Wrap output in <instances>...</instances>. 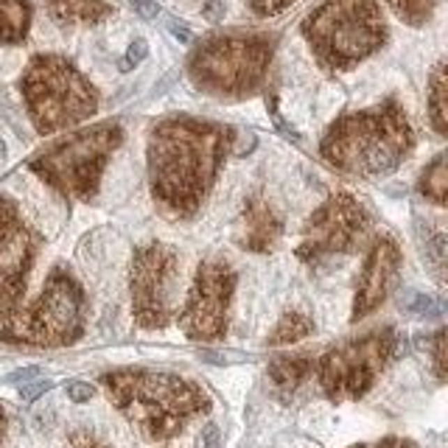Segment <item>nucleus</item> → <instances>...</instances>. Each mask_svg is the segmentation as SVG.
Listing matches in <instances>:
<instances>
[{"mask_svg": "<svg viewBox=\"0 0 448 448\" xmlns=\"http://www.w3.org/2000/svg\"><path fill=\"white\" fill-rule=\"evenodd\" d=\"M230 146L227 126L188 115L160 121L149 135V179L163 210L179 218L193 216Z\"/></svg>", "mask_w": 448, "mask_h": 448, "instance_id": "nucleus-1", "label": "nucleus"}, {"mask_svg": "<svg viewBox=\"0 0 448 448\" xmlns=\"http://www.w3.org/2000/svg\"><path fill=\"white\" fill-rule=\"evenodd\" d=\"M110 401L149 440L177 437L193 417L210 409L207 392L174 373L112 370L101 375Z\"/></svg>", "mask_w": 448, "mask_h": 448, "instance_id": "nucleus-2", "label": "nucleus"}, {"mask_svg": "<svg viewBox=\"0 0 448 448\" xmlns=\"http://www.w3.org/2000/svg\"><path fill=\"white\" fill-rule=\"evenodd\" d=\"M415 137L403 110L395 101L339 118L322 137V157L356 177H384L409 154Z\"/></svg>", "mask_w": 448, "mask_h": 448, "instance_id": "nucleus-3", "label": "nucleus"}, {"mask_svg": "<svg viewBox=\"0 0 448 448\" xmlns=\"http://www.w3.org/2000/svg\"><path fill=\"white\" fill-rule=\"evenodd\" d=\"M303 34L325 68L348 70L384 45L387 26L375 0H322L303 20Z\"/></svg>", "mask_w": 448, "mask_h": 448, "instance_id": "nucleus-4", "label": "nucleus"}, {"mask_svg": "<svg viewBox=\"0 0 448 448\" xmlns=\"http://www.w3.org/2000/svg\"><path fill=\"white\" fill-rule=\"evenodd\" d=\"M272 51L269 34H213L191 54L188 73L204 93L244 98L261 87Z\"/></svg>", "mask_w": 448, "mask_h": 448, "instance_id": "nucleus-5", "label": "nucleus"}, {"mask_svg": "<svg viewBox=\"0 0 448 448\" xmlns=\"http://www.w3.org/2000/svg\"><path fill=\"white\" fill-rule=\"evenodd\" d=\"M20 90L37 132L51 135L90 118L98 107L96 87L62 57H34Z\"/></svg>", "mask_w": 448, "mask_h": 448, "instance_id": "nucleus-6", "label": "nucleus"}, {"mask_svg": "<svg viewBox=\"0 0 448 448\" xmlns=\"http://www.w3.org/2000/svg\"><path fill=\"white\" fill-rule=\"evenodd\" d=\"M84 331V292L76 278L65 269H54L45 281L43 294L29 306L17 308L3 325L0 339L9 345L31 348H65L73 345Z\"/></svg>", "mask_w": 448, "mask_h": 448, "instance_id": "nucleus-7", "label": "nucleus"}, {"mask_svg": "<svg viewBox=\"0 0 448 448\" xmlns=\"http://www.w3.org/2000/svg\"><path fill=\"white\" fill-rule=\"evenodd\" d=\"M124 129L118 124H98L70 135L54 149L37 154L31 160V171L43 177L48 185L73 199H90L98 191L101 171L112 151L121 146Z\"/></svg>", "mask_w": 448, "mask_h": 448, "instance_id": "nucleus-8", "label": "nucleus"}, {"mask_svg": "<svg viewBox=\"0 0 448 448\" xmlns=\"http://www.w3.org/2000/svg\"><path fill=\"white\" fill-rule=\"evenodd\" d=\"M398 348V334L392 328L370 331L359 339H348L331 348L320 359V384L331 401L361 398L381 370L389 364Z\"/></svg>", "mask_w": 448, "mask_h": 448, "instance_id": "nucleus-9", "label": "nucleus"}, {"mask_svg": "<svg viewBox=\"0 0 448 448\" xmlns=\"http://www.w3.org/2000/svg\"><path fill=\"white\" fill-rule=\"evenodd\" d=\"M179 255L168 244H146L132 258V311L140 328H163L177 314Z\"/></svg>", "mask_w": 448, "mask_h": 448, "instance_id": "nucleus-10", "label": "nucleus"}, {"mask_svg": "<svg viewBox=\"0 0 448 448\" xmlns=\"http://www.w3.org/2000/svg\"><path fill=\"white\" fill-rule=\"evenodd\" d=\"M370 213L350 193H334L308 218L297 255L303 261H320L328 255L350 253L370 236Z\"/></svg>", "mask_w": 448, "mask_h": 448, "instance_id": "nucleus-11", "label": "nucleus"}, {"mask_svg": "<svg viewBox=\"0 0 448 448\" xmlns=\"http://www.w3.org/2000/svg\"><path fill=\"white\" fill-rule=\"evenodd\" d=\"M236 292V272L224 261H204L191 283L179 325L196 342H213L227 331V311Z\"/></svg>", "mask_w": 448, "mask_h": 448, "instance_id": "nucleus-12", "label": "nucleus"}, {"mask_svg": "<svg viewBox=\"0 0 448 448\" xmlns=\"http://www.w3.org/2000/svg\"><path fill=\"white\" fill-rule=\"evenodd\" d=\"M37 253V236L23 224L15 202L0 199V325L20 306Z\"/></svg>", "mask_w": 448, "mask_h": 448, "instance_id": "nucleus-13", "label": "nucleus"}, {"mask_svg": "<svg viewBox=\"0 0 448 448\" xmlns=\"http://www.w3.org/2000/svg\"><path fill=\"white\" fill-rule=\"evenodd\" d=\"M401 267V250L392 239H378L367 255V264L361 269L359 278V289H356V300H353V322L364 320L367 314H373L389 294L395 275Z\"/></svg>", "mask_w": 448, "mask_h": 448, "instance_id": "nucleus-14", "label": "nucleus"}, {"mask_svg": "<svg viewBox=\"0 0 448 448\" xmlns=\"http://www.w3.org/2000/svg\"><path fill=\"white\" fill-rule=\"evenodd\" d=\"M278 236H281V218L275 216V210L261 196L250 199L241 213V233H239L241 247L253 253H267L275 247Z\"/></svg>", "mask_w": 448, "mask_h": 448, "instance_id": "nucleus-15", "label": "nucleus"}, {"mask_svg": "<svg viewBox=\"0 0 448 448\" xmlns=\"http://www.w3.org/2000/svg\"><path fill=\"white\" fill-rule=\"evenodd\" d=\"M45 6L62 26H93L112 15V6L104 0H45Z\"/></svg>", "mask_w": 448, "mask_h": 448, "instance_id": "nucleus-16", "label": "nucleus"}, {"mask_svg": "<svg viewBox=\"0 0 448 448\" xmlns=\"http://www.w3.org/2000/svg\"><path fill=\"white\" fill-rule=\"evenodd\" d=\"M31 26L29 0H0V43L15 45L23 43Z\"/></svg>", "mask_w": 448, "mask_h": 448, "instance_id": "nucleus-17", "label": "nucleus"}, {"mask_svg": "<svg viewBox=\"0 0 448 448\" xmlns=\"http://www.w3.org/2000/svg\"><path fill=\"white\" fill-rule=\"evenodd\" d=\"M314 361L308 356H283L269 364V378L281 392H294L311 373Z\"/></svg>", "mask_w": 448, "mask_h": 448, "instance_id": "nucleus-18", "label": "nucleus"}, {"mask_svg": "<svg viewBox=\"0 0 448 448\" xmlns=\"http://www.w3.org/2000/svg\"><path fill=\"white\" fill-rule=\"evenodd\" d=\"M417 244H420V255H423V264L431 269V275H437L440 281L445 278V233L440 230H431L428 224L417 221Z\"/></svg>", "mask_w": 448, "mask_h": 448, "instance_id": "nucleus-19", "label": "nucleus"}, {"mask_svg": "<svg viewBox=\"0 0 448 448\" xmlns=\"http://www.w3.org/2000/svg\"><path fill=\"white\" fill-rule=\"evenodd\" d=\"M428 118H431L434 129L440 135H445V129H448V82H445V65L442 62L431 73V84H428Z\"/></svg>", "mask_w": 448, "mask_h": 448, "instance_id": "nucleus-20", "label": "nucleus"}, {"mask_svg": "<svg viewBox=\"0 0 448 448\" xmlns=\"http://www.w3.org/2000/svg\"><path fill=\"white\" fill-rule=\"evenodd\" d=\"M420 193H423L426 199H431L434 204H445V193H448L445 154H437L434 163L423 171V177H420Z\"/></svg>", "mask_w": 448, "mask_h": 448, "instance_id": "nucleus-21", "label": "nucleus"}, {"mask_svg": "<svg viewBox=\"0 0 448 448\" xmlns=\"http://www.w3.org/2000/svg\"><path fill=\"white\" fill-rule=\"evenodd\" d=\"M314 331V322L306 317V314H300V311H292V314H286L281 322H278V328L272 331V336L267 339L269 345H292V342H300V339H306L308 334Z\"/></svg>", "mask_w": 448, "mask_h": 448, "instance_id": "nucleus-22", "label": "nucleus"}, {"mask_svg": "<svg viewBox=\"0 0 448 448\" xmlns=\"http://www.w3.org/2000/svg\"><path fill=\"white\" fill-rule=\"evenodd\" d=\"M387 3L392 6V12H395L403 23H409V26H423V23L431 17V12H434V6L440 3V0H387Z\"/></svg>", "mask_w": 448, "mask_h": 448, "instance_id": "nucleus-23", "label": "nucleus"}, {"mask_svg": "<svg viewBox=\"0 0 448 448\" xmlns=\"http://www.w3.org/2000/svg\"><path fill=\"white\" fill-rule=\"evenodd\" d=\"M401 308L406 314H415V317H437L440 314V306L434 297L428 294H420V292H401Z\"/></svg>", "mask_w": 448, "mask_h": 448, "instance_id": "nucleus-24", "label": "nucleus"}, {"mask_svg": "<svg viewBox=\"0 0 448 448\" xmlns=\"http://www.w3.org/2000/svg\"><path fill=\"white\" fill-rule=\"evenodd\" d=\"M445 348H448V334H445V328H440V331L434 334V339H431L434 373H437V378H440V381L445 378Z\"/></svg>", "mask_w": 448, "mask_h": 448, "instance_id": "nucleus-25", "label": "nucleus"}, {"mask_svg": "<svg viewBox=\"0 0 448 448\" xmlns=\"http://www.w3.org/2000/svg\"><path fill=\"white\" fill-rule=\"evenodd\" d=\"M146 57H149V43L137 37V40L126 48V57L121 59V70H124V73H126V70H132V68H135V65H140Z\"/></svg>", "mask_w": 448, "mask_h": 448, "instance_id": "nucleus-26", "label": "nucleus"}, {"mask_svg": "<svg viewBox=\"0 0 448 448\" xmlns=\"http://www.w3.org/2000/svg\"><path fill=\"white\" fill-rule=\"evenodd\" d=\"M292 3H294V0H250L253 12L261 15V17H272V15L283 12V9H289Z\"/></svg>", "mask_w": 448, "mask_h": 448, "instance_id": "nucleus-27", "label": "nucleus"}, {"mask_svg": "<svg viewBox=\"0 0 448 448\" xmlns=\"http://www.w3.org/2000/svg\"><path fill=\"white\" fill-rule=\"evenodd\" d=\"M70 448H110L101 437H96L93 431H87V428H76L73 434H70Z\"/></svg>", "mask_w": 448, "mask_h": 448, "instance_id": "nucleus-28", "label": "nucleus"}, {"mask_svg": "<svg viewBox=\"0 0 448 448\" xmlns=\"http://www.w3.org/2000/svg\"><path fill=\"white\" fill-rule=\"evenodd\" d=\"M65 392H68V398H70L73 403H87V401L96 395V389H93L87 381H68V384H65Z\"/></svg>", "mask_w": 448, "mask_h": 448, "instance_id": "nucleus-29", "label": "nucleus"}, {"mask_svg": "<svg viewBox=\"0 0 448 448\" xmlns=\"http://www.w3.org/2000/svg\"><path fill=\"white\" fill-rule=\"evenodd\" d=\"M51 387H54V381H48V378L29 381V384H23V387H20V398H23V401H37V398H40V395H45Z\"/></svg>", "mask_w": 448, "mask_h": 448, "instance_id": "nucleus-30", "label": "nucleus"}, {"mask_svg": "<svg viewBox=\"0 0 448 448\" xmlns=\"http://www.w3.org/2000/svg\"><path fill=\"white\" fill-rule=\"evenodd\" d=\"M199 448H221V434L216 423H207L199 434Z\"/></svg>", "mask_w": 448, "mask_h": 448, "instance_id": "nucleus-31", "label": "nucleus"}, {"mask_svg": "<svg viewBox=\"0 0 448 448\" xmlns=\"http://www.w3.org/2000/svg\"><path fill=\"white\" fill-rule=\"evenodd\" d=\"M135 15H140L143 20H154L160 15V6H157V0H129Z\"/></svg>", "mask_w": 448, "mask_h": 448, "instance_id": "nucleus-32", "label": "nucleus"}, {"mask_svg": "<svg viewBox=\"0 0 448 448\" xmlns=\"http://www.w3.org/2000/svg\"><path fill=\"white\" fill-rule=\"evenodd\" d=\"M353 448H415L409 440H401V437H384L378 442H361V445H353Z\"/></svg>", "mask_w": 448, "mask_h": 448, "instance_id": "nucleus-33", "label": "nucleus"}, {"mask_svg": "<svg viewBox=\"0 0 448 448\" xmlns=\"http://www.w3.org/2000/svg\"><path fill=\"white\" fill-rule=\"evenodd\" d=\"M202 15H204V20H210V23H218V20L224 17V0H204Z\"/></svg>", "mask_w": 448, "mask_h": 448, "instance_id": "nucleus-34", "label": "nucleus"}, {"mask_svg": "<svg viewBox=\"0 0 448 448\" xmlns=\"http://www.w3.org/2000/svg\"><path fill=\"white\" fill-rule=\"evenodd\" d=\"M40 375V367H23V370H15L6 381L9 384H29V381H34Z\"/></svg>", "mask_w": 448, "mask_h": 448, "instance_id": "nucleus-35", "label": "nucleus"}, {"mask_svg": "<svg viewBox=\"0 0 448 448\" xmlns=\"http://www.w3.org/2000/svg\"><path fill=\"white\" fill-rule=\"evenodd\" d=\"M168 31H171V34H174V40H179L182 45H188V43L193 40L191 29H188V26H182V23H177V20H171V23H168Z\"/></svg>", "mask_w": 448, "mask_h": 448, "instance_id": "nucleus-36", "label": "nucleus"}, {"mask_svg": "<svg viewBox=\"0 0 448 448\" xmlns=\"http://www.w3.org/2000/svg\"><path fill=\"white\" fill-rule=\"evenodd\" d=\"M3 163H6V143L0 140V165H3Z\"/></svg>", "mask_w": 448, "mask_h": 448, "instance_id": "nucleus-37", "label": "nucleus"}, {"mask_svg": "<svg viewBox=\"0 0 448 448\" xmlns=\"http://www.w3.org/2000/svg\"><path fill=\"white\" fill-rule=\"evenodd\" d=\"M3 428H6V417H3V409H0V437H3Z\"/></svg>", "mask_w": 448, "mask_h": 448, "instance_id": "nucleus-38", "label": "nucleus"}]
</instances>
